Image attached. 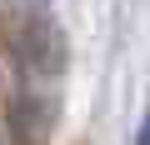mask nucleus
Segmentation results:
<instances>
[{"label":"nucleus","instance_id":"2","mask_svg":"<svg viewBox=\"0 0 150 145\" xmlns=\"http://www.w3.org/2000/svg\"><path fill=\"white\" fill-rule=\"evenodd\" d=\"M135 145H150V115L140 120V135H135Z\"/></svg>","mask_w":150,"mask_h":145},{"label":"nucleus","instance_id":"1","mask_svg":"<svg viewBox=\"0 0 150 145\" xmlns=\"http://www.w3.org/2000/svg\"><path fill=\"white\" fill-rule=\"evenodd\" d=\"M15 55H20L30 70H45V75H55V70L65 65V35L55 30V20L35 15V20H25V30L15 35Z\"/></svg>","mask_w":150,"mask_h":145}]
</instances>
